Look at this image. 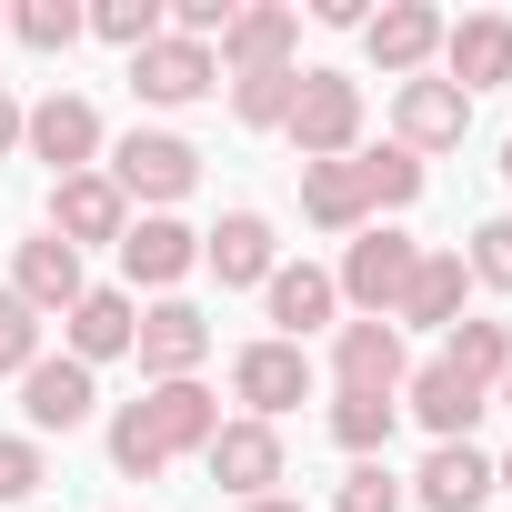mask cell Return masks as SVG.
<instances>
[{
    "label": "cell",
    "mask_w": 512,
    "mask_h": 512,
    "mask_svg": "<svg viewBox=\"0 0 512 512\" xmlns=\"http://www.w3.org/2000/svg\"><path fill=\"white\" fill-rule=\"evenodd\" d=\"M412 272H422V241H412V231H392V221H382V231L362 221V231H352V251H342V272H332V292H342L362 322H392V312H402V292H412Z\"/></svg>",
    "instance_id": "obj_1"
},
{
    "label": "cell",
    "mask_w": 512,
    "mask_h": 512,
    "mask_svg": "<svg viewBox=\"0 0 512 512\" xmlns=\"http://www.w3.org/2000/svg\"><path fill=\"white\" fill-rule=\"evenodd\" d=\"M292 151L302 161H352V141H362V81H342V71H302V101H292Z\"/></svg>",
    "instance_id": "obj_2"
},
{
    "label": "cell",
    "mask_w": 512,
    "mask_h": 512,
    "mask_svg": "<svg viewBox=\"0 0 512 512\" xmlns=\"http://www.w3.org/2000/svg\"><path fill=\"white\" fill-rule=\"evenodd\" d=\"M231 402H241L251 422H282L292 402H312V352L282 342V332H272V342H241V352H231Z\"/></svg>",
    "instance_id": "obj_3"
},
{
    "label": "cell",
    "mask_w": 512,
    "mask_h": 512,
    "mask_svg": "<svg viewBox=\"0 0 512 512\" xmlns=\"http://www.w3.org/2000/svg\"><path fill=\"white\" fill-rule=\"evenodd\" d=\"M191 181H201V151H191L181 131H131V141L111 151V191H121V201H151V211H161V201H181Z\"/></svg>",
    "instance_id": "obj_4"
},
{
    "label": "cell",
    "mask_w": 512,
    "mask_h": 512,
    "mask_svg": "<svg viewBox=\"0 0 512 512\" xmlns=\"http://www.w3.org/2000/svg\"><path fill=\"white\" fill-rule=\"evenodd\" d=\"M21 151L51 161V181H71V171L101 161V111H91L81 91H51L41 111H21Z\"/></svg>",
    "instance_id": "obj_5"
},
{
    "label": "cell",
    "mask_w": 512,
    "mask_h": 512,
    "mask_svg": "<svg viewBox=\"0 0 512 512\" xmlns=\"http://www.w3.org/2000/svg\"><path fill=\"white\" fill-rule=\"evenodd\" d=\"M131 91H141L151 111H181V101L221 91V61H211V41H181V31H161L151 51H131Z\"/></svg>",
    "instance_id": "obj_6"
},
{
    "label": "cell",
    "mask_w": 512,
    "mask_h": 512,
    "mask_svg": "<svg viewBox=\"0 0 512 512\" xmlns=\"http://www.w3.org/2000/svg\"><path fill=\"white\" fill-rule=\"evenodd\" d=\"M21 412H31V442H41V432H81V422L101 412V382H91V362H71V352H41V362L21 372Z\"/></svg>",
    "instance_id": "obj_7"
},
{
    "label": "cell",
    "mask_w": 512,
    "mask_h": 512,
    "mask_svg": "<svg viewBox=\"0 0 512 512\" xmlns=\"http://www.w3.org/2000/svg\"><path fill=\"white\" fill-rule=\"evenodd\" d=\"M131 352H141L151 382H191V372L211 362V312H191V302H151L141 332H131Z\"/></svg>",
    "instance_id": "obj_8"
},
{
    "label": "cell",
    "mask_w": 512,
    "mask_h": 512,
    "mask_svg": "<svg viewBox=\"0 0 512 512\" xmlns=\"http://www.w3.org/2000/svg\"><path fill=\"white\" fill-rule=\"evenodd\" d=\"M201 462H211V482H221L231 502H262V492L282 482V432L241 412V422H221V432H211V452H201Z\"/></svg>",
    "instance_id": "obj_9"
},
{
    "label": "cell",
    "mask_w": 512,
    "mask_h": 512,
    "mask_svg": "<svg viewBox=\"0 0 512 512\" xmlns=\"http://www.w3.org/2000/svg\"><path fill=\"white\" fill-rule=\"evenodd\" d=\"M332 382H342V392H402V382H412L402 322H342V332H332Z\"/></svg>",
    "instance_id": "obj_10"
},
{
    "label": "cell",
    "mask_w": 512,
    "mask_h": 512,
    "mask_svg": "<svg viewBox=\"0 0 512 512\" xmlns=\"http://www.w3.org/2000/svg\"><path fill=\"white\" fill-rule=\"evenodd\" d=\"M131 231V201L111 191V171H71V181H51V241H121Z\"/></svg>",
    "instance_id": "obj_11"
},
{
    "label": "cell",
    "mask_w": 512,
    "mask_h": 512,
    "mask_svg": "<svg viewBox=\"0 0 512 512\" xmlns=\"http://www.w3.org/2000/svg\"><path fill=\"white\" fill-rule=\"evenodd\" d=\"M292 41H302V21L282 11V0H262V11H231V31L211 41V61H221V81H241V71H292Z\"/></svg>",
    "instance_id": "obj_12"
},
{
    "label": "cell",
    "mask_w": 512,
    "mask_h": 512,
    "mask_svg": "<svg viewBox=\"0 0 512 512\" xmlns=\"http://www.w3.org/2000/svg\"><path fill=\"white\" fill-rule=\"evenodd\" d=\"M201 262L221 272V292H262L282 262H272V221L262 211H221L211 231H201Z\"/></svg>",
    "instance_id": "obj_13"
},
{
    "label": "cell",
    "mask_w": 512,
    "mask_h": 512,
    "mask_svg": "<svg viewBox=\"0 0 512 512\" xmlns=\"http://www.w3.org/2000/svg\"><path fill=\"white\" fill-rule=\"evenodd\" d=\"M362 41H372V61L392 81H422V61L442 51V11H432V0H382V11L362 21Z\"/></svg>",
    "instance_id": "obj_14"
},
{
    "label": "cell",
    "mask_w": 512,
    "mask_h": 512,
    "mask_svg": "<svg viewBox=\"0 0 512 512\" xmlns=\"http://www.w3.org/2000/svg\"><path fill=\"white\" fill-rule=\"evenodd\" d=\"M472 131V101L452 91V81H402V101H392V141L422 161V151H452Z\"/></svg>",
    "instance_id": "obj_15"
},
{
    "label": "cell",
    "mask_w": 512,
    "mask_h": 512,
    "mask_svg": "<svg viewBox=\"0 0 512 512\" xmlns=\"http://www.w3.org/2000/svg\"><path fill=\"white\" fill-rule=\"evenodd\" d=\"M61 332H71V362H91V372H101V362H121V352H131V332H141V302L91 282V292L61 312Z\"/></svg>",
    "instance_id": "obj_16"
},
{
    "label": "cell",
    "mask_w": 512,
    "mask_h": 512,
    "mask_svg": "<svg viewBox=\"0 0 512 512\" xmlns=\"http://www.w3.org/2000/svg\"><path fill=\"white\" fill-rule=\"evenodd\" d=\"M141 422H151L161 452H211V432H221V392H201V382H151V392H141Z\"/></svg>",
    "instance_id": "obj_17"
},
{
    "label": "cell",
    "mask_w": 512,
    "mask_h": 512,
    "mask_svg": "<svg viewBox=\"0 0 512 512\" xmlns=\"http://www.w3.org/2000/svg\"><path fill=\"white\" fill-rule=\"evenodd\" d=\"M442 61H452V91H462V101L492 91V81H512V21H502V11L452 21V31H442Z\"/></svg>",
    "instance_id": "obj_18"
},
{
    "label": "cell",
    "mask_w": 512,
    "mask_h": 512,
    "mask_svg": "<svg viewBox=\"0 0 512 512\" xmlns=\"http://www.w3.org/2000/svg\"><path fill=\"white\" fill-rule=\"evenodd\" d=\"M191 262H201V231H181L171 211H141V221L121 231V272H131V282H151V292H171Z\"/></svg>",
    "instance_id": "obj_19"
},
{
    "label": "cell",
    "mask_w": 512,
    "mask_h": 512,
    "mask_svg": "<svg viewBox=\"0 0 512 512\" xmlns=\"http://www.w3.org/2000/svg\"><path fill=\"white\" fill-rule=\"evenodd\" d=\"M11 292H21V302L51 322V312H71V302L91 292V272H81V251H71V241H51V231H41V241H21V262H11Z\"/></svg>",
    "instance_id": "obj_20"
},
{
    "label": "cell",
    "mask_w": 512,
    "mask_h": 512,
    "mask_svg": "<svg viewBox=\"0 0 512 512\" xmlns=\"http://www.w3.org/2000/svg\"><path fill=\"white\" fill-rule=\"evenodd\" d=\"M402 402L422 412V432H432V442H472V422L492 412V392H472V382H462V372H442V362H422V372L402 382Z\"/></svg>",
    "instance_id": "obj_21"
},
{
    "label": "cell",
    "mask_w": 512,
    "mask_h": 512,
    "mask_svg": "<svg viewBox=\"0 0 512 512\" xmlns=\"http://www.w3.org/2000/svg\"><path fill=\"white\" fill-rule=\"evenodd\" d=\"M412 492H422V512H482L492 502V462L472 442H432V462L412 472Z\"/></svg>",
    "instance_id": "obj_22"
},
{
    "label": "cell",
    "mask_w": 512,
    "mask_h": 512,
    "mask_svg": "<svg viewBox=\"0 0 512 512\" xmlns=\"http://www.w3.org/2000/svg\"><path fill=\"white\" fill-rule=\"evenodd\" d=\"M262 302H272V322H282V342H312L332 312H342V292H332V272H312V262H282L272 282H262Z\"/></svg>",
    "instance_id": "obj_23"
},
{
    "label": "cell",
    "mask_w": 512,
    "mask_h": 512,
    "mask_svg": "<svg viewBox=\"0 0 512 512\" xmlns=\"http://www.w3.org/2000/svg\"><path fill=\"white\" fill-rule=\"evenodd\" d=\"M462 292H472L462 251H422V272H412V292H402L392 322H412V332H452V322H462Z\"/></svg>",
    "instance_id": "obj_24"
},
{
    "label": "cell",
    "mask_w": 512,
    "mask_h": 512,
    "mask_svg": "<svg viewBox=\"0 0 512 512\" xmlns=\"http://www.w3.org/2000/svg\"><path fill=\"white\" fill-rule=\"evenodd\" d=\"M302 221H312V231H362V221H372L352 161H302Z\"/></svg>",
    "instance_id": "obj_25"
},
{
    "label": "cell",
    "mask_w": 512,
    "mask_h": 512,
    "mask_svg": "<svg viewBox=\"0 0 512 512\" xmlns=\"http://www.w3.org/2000/svg\"><path fill=\"white\" fill-rule=\"evenodd\" d=\"M432 362H442V372H462L472 392H492V382L512 372V332H502V322H452Z\"/></svg>",
    "instance_id": "obj_26"
},
{
    "label": "cell",
    "mask_w": 512,
    "mask_h": 512,
    "mask_svg": "<svg viewBox=\"0 0 512 512\" xmlns=\"http://www.w3.org/2000/svg\"><path fill=\"white\" fill-rule=\"evenodd\" d=\"M392 422H402V392H332V442H342L352 462H382Z\"/></svg>",
    "instance_id": "obj_27"
},
{
    "label": "cell",
    "mask_w": 512,
    "mask_h": 512,
    "mask_svg": "<svg viewBox=\"0 0 512 512\" xmlns=\"http://www.w3.org/2000/svg\"><path fill=\"white\" fill-rule=\"evenodd\" d=\"M352 181H362V211H402V201H422V161H412L402 141L352 151Z\"/></svg>",
    "instance_id": "obj_28"
},
{
    "label": "cell",
    "mask_w": 512,
    "mask_h": 512,
    "mask_svg": "<svg viewBox=\"0 0 512 512\" xmlns=\"http://www.w3.org/2000/svg\"><path fill=\"white\" fill-rule=\"evenodd\" d=\"M292 101H302V71H241V81H231V111H241L251 131H282Z\"/></svg>",
    "instance_id": "obj_29"
},
{
    "label": "cell",
    "mask_w": 512,
    "mask_h": 512,
    "mask_svg": "<svg viewBox=\"0 0 512 512\" xmlns=\"http://www.w3.org/2000/svg\"><path fill=\"white\" fill-rule=\"evenodd\" d=\"M111 462H121L131 482H161V472H171V452L151 442V422H141V402H121V412H111Z\"/></svg>",
    "instance_id": "obj_30"
},
{
    "label": "cell",
    "mask_w": 512,
    "mask_h": 512,
    "mask_svg": "<svg viewBox=\"0 0 512 512\" xmlns=\"http://www.w3.org/2000/svg\"><path fill=\"white\" fill-rule=\"evenodd\" d=\"M91 31H101L111 51H151L171 21H161V0H101V11H91Z\"/></svg>",
    "instance_id": "obj_31"
},
{
    "label": "cell",
    "mask_w": 512,
    "mask_h": 512,
    "mask_svg": "<svg viewBox=\"0 0 512 512\" xmlns=\"http://www.w3.org/2000/svg\"><path fill=\"white\" fill-rule=\"evenodd\" d=\"M11 31H21L31 51H71V41L91 31V11H71V0H21V11H11Z\"/></svg>",
    "instance_id": "obj_32"
},
{
    "label": "cell",
    "mask_w": 512,
    "mask_h": 512,
    "mask_svg": "<svg viewBox=\"0 0 512 512\" xmlns=\"http://www.w3.org/2000/svg\"><path fill=\"white\" fill-rule=\"evenodd\" d=\"M332 512H402V482H392L382 462H352V472L332 482Z\"/></svg>",
    "instance_id": "obj_33"
},
{
    "label": "cell",
    "mask_w": 512,
    "mask_h": 512,
    "mask_svg": "<svg viewBox=\"0 0 512 512\" xmlns=\"http://www.w3.org/2000/svg\"><path fill=\"white\" fill-rule=\"evenodd\" d=\"M41 362V312L21 292H0V372H31Z\"/></svg>",
    "instance_id": "obj_34"
},
{
    "label": "cell",
    "mask_w": 512,
    "mask_h": 512,
    "mask_svg": "<svg viewBox=\"0 0 512 512\" xmlns=\"http://www.w3.org/2000/svg\"><path fill=\"white\" fill-rule=\"evenodd\" d=\"M51 482V462H41V442L31 432H0V502H31Z\"/></svg>",
    "instance_id": "obj_35"
},
{
    "label": "cell",
    "mask_w": 512,
    "mask_h": 512,
    "mask_svg": "<svg viewBox=\"0 0 512 512\" xmlns=\"http://www.w3.org/2000/svg\"><path fill=\"white\" fill-rule=\"evenodd\" d=\"M462 272H472L482 292H512V221H482V231H472V251H462Z\"/></svg>",
    "instance_id": "obj_36"
},
{
    "label": "cell",
    "mask_w": 512,
    "mask_h": 512,
    "mask_svg": "<svg viewBox=\"0 0 512 512\" xmlns=\"http://www.w3.org/2000/svg\"><path fill=\"white\" fill-rule=\"evenodd\" d=\"M0 151H21V101L0 91Z\"/></svg>",
    "instance_id": "obj_37"
},
{
    "label": "cell",
    "mask_w": 512,
    "mask_h": 512,
    "mask_svg": "<svg viewBox=\"0 0 512 512\" xmlns=\"http://www.w3.org/2000/svg\"><path fill=\"white\" fill-rule=\"evenodd\" d=\"M241 512H302V502H282V492H262V502H241Z\"/></svg>",
    "instance_id": "obj_38"
},
{
    "label": "cell",
    "mask_w": 512,
    "mask_h": 512,
    "mask_svg": "<svg viewBox=\"0 0 512 512\" xmlns=\"http://www.w3.org/2000/svg\"><path fill=\"white\" fill-rule=\"evenodd\" d=\"M492 492H512V462H492Z\"/></svg>",
    "instance_id": "obj_39"
},
{
    "label": "cell",
    "mask_w": 512,
    "mask_h": 512,
    "mask_svg": "<svg viewBox=\"0 0 512 512\" xmlns=\"http://www.w3.org/2000/svg\"><path fill=\"white\" fill-rule=\"evenodd\" d=\"M492 402H502V412H512V372H502V382H492Z\"/></svg>",
    "instance_id": "obj_40"
},
{
    "label": "cell",
    "mask_w": 512,
    "mask_h": 512,
    "mask_svg": "<svg viewBox=\"0 0 512 512\" xmlns=\"http://www.w3.org/2000/svg\"><path fill=\"white\" fill-rule=\"evenodd\" d=\"M502 181H512V141H502Z\"/></svg>",
    "instance_id": "obj_41"
},
{
    "label": "cell",
    "mask_w": 512,
    "mask_h": 512,
    "mask_svg": "<svg viewBox=\"0 0 512 512\" xmlns=\"http://www.w3.org/2000/svg\"><path fill=\"white\" fill-rule=\"evenodd\" d=\"M0 31H11V11H0Z\"/></svg>",
    "instance_id": "obj_42"
}]
</instances>
